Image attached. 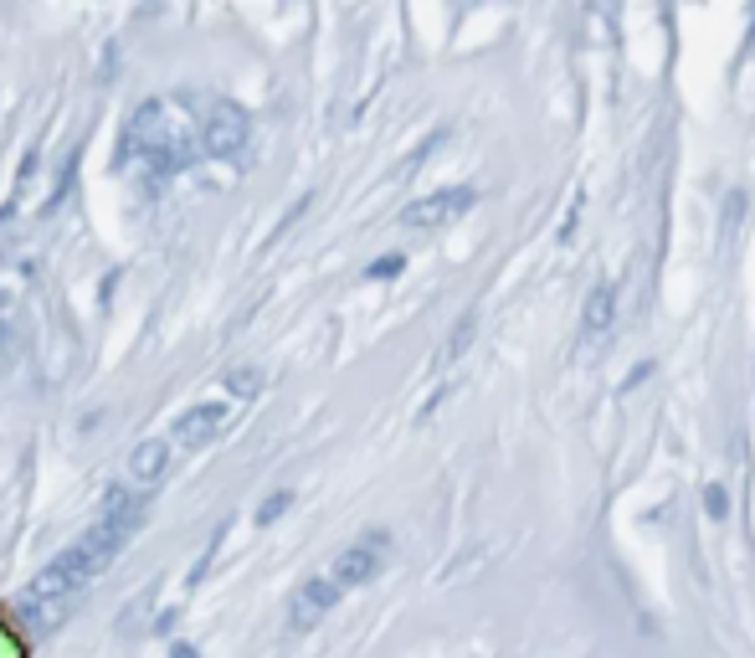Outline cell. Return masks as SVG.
Returning a JSON list of instances; mask_svg holds the SVG:
<instances>
[{
  "label": "cell",
  "instance_id": "cell-10",
  "mask_svg": "<svg viewBox=\"0 0 755 658\" xmlns=\"http://www.w3.org/2000/svg\"><path fill=\"white\" fill-rule=\"evenodd\" d=\"M704 509H709V515H725V494H719V489H709V494H704Z\"/></svg>",
  "mask_w": 755,
  "mask_h": 658
},
{
  "label": "cell",
  "instance_id": "cell-8",
  "mask_svg": "<svg viewBox=\"0 0 755 658\" xmlns=\"http://www.w3.org/2000/svg\"><path fill=\"white\" fill-rule=\"evenodd\" d=\"M617 325V289L612 283H597L591 299H586V314H581V329H586V345H601L606 334Z\"/></svg>",
  "mask_w": 755,
  "mask_h": 658
},
{
  "label": "cell",
  "instance_id": "cell-11",
  "mask_svg": "<svg viewBox=\"0 0 755 658\" xmlns=\"http://www.w3.org/2000/svg\"><path fill=\"white\" fill-rule=\"evenodd\" d=\"M0 345H5V314H0Z\"/></svg>",
  "mask_w": 755,
  "mask_h": 658
},
{
  "label": "cell",
  "instance_id": "cell-1",
  "mask_svg": "<svg viewBox=\"0 0 755 658\" xmlns=\"http://www.w3.org/2000/svg\"><path fill=\"white\" fill-rule=\"evenodd\" d=\"M150 494L155 489H139V484H114L108 489V504H103V515H98L88 530H82L78 541L62 551L57 561L47 566L31 586H26V597H21V612H26V622L31 628H52V622L73 607V602L88 592L98 581V571L114 561L118 551L129 545V535L139 530V520H144V509H150Z\"/></svg>",
  "mask_w": 755,
  "mask_h": 658
},
{
  "label": "cell",
  "instance_id": "cell-5",
  "mask_svg": "<svg viewBox=\"0 0 755 658\" xmlns=\"http://www.w3.org/2000/svg\"><path fill=\"white\" fill-rule=\"evenodd\" d=\"M227 417H232V407H227V402H206V407L185 412V417L175 422L170 443H175V447H185V453H201V447H206L216 432L227 427Z\"/></svg>",
  "mask_w": 755,
  "mask_h": 658
},
{
  "label": "cell",
  "instance_id": "cell-9",
  "mask_svg": "<svg viewBox=\"0 0 755 658\" xmlns=\"http://www.w3.org/2000/svg\"><path fill=\"white\" fill-rule=\"evenodd\" d=\"M468 340H473V314H468V319H458V329H452V340H447V350H443V366H452V360L463 355Z\"/></svg>",
  "mask_w": 755,
  "mask_h": 658
},
{
  "label": "cell",
  "instance_id": "cell-6",
  "mask_svg": "<svg viewBox=\"0 0 755 658\" xmlns=\"http://www.w3.org/2000/svg\"><path fill=\"white\" fill-rule=\"evenodd\" d=\"M468 206H473V191H468V186H452V191H437V195H426V201H417L401 222H407L411 232H432V227H443L452 216H463Z\"/></svg>",
  "mask_w": 755,
  "mask_h": 658
},
{
  "label": "cell",
  "instance_id": "cell-2",
  "mask_svg": "<svg viewBox=\"0 0 755 658\" xmlns=\"http://www.w3.org/2000/svg\"><path fill=\"white\" fill-rule=\"evenodd\" d=\"M391 556V535L386 530H366L360 541H349L340 556H334L319 577H309L304 586H298V597H293L289 607V622L293 633H304V628H313L319 618H330L334 607L355 592V586H366L370 577H381V566H386Z\"/></svg>",
  "mask_w": 755,
  "mask_h": 658
},
{
  "label": "cell",
  "instance_id": "cell-4",
  "mask_svg": "<svg viewBox=\"0 0 755 658\" xmlns=\"http://www.w3.org/2000/svg\"><path fill=\"white\" fill-rule=\"evenodd\" d=\"M201 150L212 160H236L247 150V114L227 103V98H216L206 118H201Z\"/></svg>",
  "mask_w": 755,
  "mask_h": 658
},
{
  "label": "cell",
  "instance_id": "cell-7",
  "mask_svg": "<svg viewBox=\"0 0 755 658\" xmlns=\"http://www.w3.org/2000/svg\"><path fill=\"white\" fill-rule=\"evenodd\" d=\"M170 438H150V443H139L135 453H129V468H124V479L139 489H155L159 479H165V468H170Z\"/></svg>",
  "mask_w": 755,
  "mask_h": 658
},
{
  "label": "cell",
  "instance_id": "cell-3",
  "mask_svg": "<svg viewBox=\"0 0 755 658\" xmlns=\"http://www.w3.org/2000/svg\"><path fill=\"white\" fill-rule=\"evenodd\" d=\"M175 98H155L144 103L135 118H129V135H124V165H150V170H180L185 155H191L201 124L185 118V124H170Z\"/></svg>",
  "mask_w": 755,
  "mask_h": 658
}]
</instances>
